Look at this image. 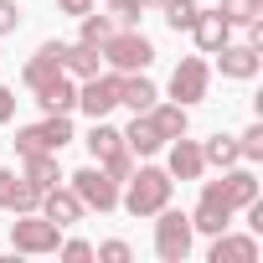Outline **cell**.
<instances>
[{"instance_id": "cell-1", "label": "cell", "mask_w": 263, "mask_h": 263, "mask_svg": "<svg viewBox=\"0 0 263 263\" xmlns=\"http://www.w3.org/2000/svg\"><path fill=\"white\" fill-rule=\"evenodd\" d=\"M171 191H176V181H171V171H155V165H140L135 176L124 181V206H129V217H155L160 206H171Z\"/></svg>"}, {"instance_id": "cell-2", "label": "cell", "mask_w": 263, "mask_h": 263, "mask_svg": "<svg viewBox=\"0 0 263 263\" xmlns=\"http://www.w3.org/2000/svg\"><path fill=\"white\" fill-rule=\"evenodd\" d=\"M103 62L114 67V72H145L150 62H155V47H150V36L145 31H135V26H119L103 47Z\"/></svg>"}, {"instance_id": "cell-3", "label": "cell", "mask_w": 263, "mask_h": 263, "mask_svg": "<svg viewBox=\"0 0 263 263\" xmlns=\"http://www.w3.org/2000/svg\"><path fill=\"white\" fill-rule=\"evenodd\" d=\"M72 140V119L67 114H47L42 124H26V129H16V155H57L62 145Z\"/></svg>"}, {"instance_id": "cell-4", "label": "cell", "mask_w": 263, "mask_h": 263, "mask_svg": "<svg viewBox=\"0 0 263 263\" xmlns=\"http://www.w3.org/2000/svg\"><path fill=\"white\" fill-rule=\"evenodd\" d=\"M57 242H62V227L52 217L16 212V222H11V248L16 253H57Z\"/></svg>"}, {"instance_id": "cell-5", "label": "cell", "mask_w": 263, "mask_h": 263, "mask_svg": "<svg viewBox=\"0 0 263 263\" xmlns=\"http://www.w3.org/2000/svg\"><path fill=\"white\" fill-rule=\"evenodd\" d=\"M155 217H160V222H155V253H160L165 263H181V258L191 253V237H196L191 217H186V212H171V206H160Z\"/></svg>"}, {"instance_id": "cell-6", "label": "cell", "mask_w": 263, "mask_h": 263, "mask_svg": "<svg viewBox=\"0 0 263 263\" xmlns=\"http://www.w3.org/2000/svg\"><path fill=\"white\" fill-rule=\"evenodd\" d=\"M67 181H72V191H78L83 206H93V212H114V206H119V181H114L103 165H88V171H78V176H67Z\"/></svg>"}, {"instance_id": "cell-7", "label": "cell", "mask_w": 263, "mask_h": 263, "mask_svg": "<svg viewBox=\"0 0 263 263\" xmlns=\"http://www.w3.org/2000/svg\"><path fill=\"white\" fill-rule=\"evenodd\" d=\"M78 108H83L88 119H108V114L119 108V72H93V78H83Z\"/></svg>"}, {"instance_id": "cell-8", "label": "cell", "mask_w": 263, "mask_h": 263, "mask_svg": "<svg viewBox=\"0 0 263 263\" xmlns=\"http://www.w3.org/2000/svg\"><path fill=\"white\" fill-rule=\"evenodd\" d=\"M227 222H232V206H227V196H222V181H206V186H201V201H196V212H191V227L206 232V237H217V232H227Z\"/></svg>"}, {"instance_id": "cell-9", "label": "cell", "mask_w": 263, "mask_h": 263, "mask_svg": "<svg viewBox=\"0 0 263 263\" xmlns=\"http://www.w3.org/2000/svg\"><path fill=\"white\" fill-rule=\"evenodd\" d=\"M206 83H212V67L201 57H181L176 72H171V98L176 103H201L206 98Z\"/></svg>"}, {"instance_id": "cell-10", "label": "cell", "mask_w": 263, "mask_h": 263, "mask_svg": "<svg viewBox=\"0 0 263 263\" xmlns=\"http://www.w3.org/2000/svg\"><path fill=\"white\" fill-rule=\"evenodd\" d=\"M212 57H217V67H222V78H237V83H248V78H258V67H263V57H258V47H248V42H227V47H217Z\"/></svg>"}, {"instance_id": "cell-11", "label": "cell", "mask_w": 263, "mask_h": 263, "mask_svg": "<svg viewBox=\"0 0 263 263\" xmlns=\"http://www.w3.org/2000/svg\"><path fill=\"white\" fill-rule=\"evenodd\" d=\"M36 206H42V217H52L57 227H72V222H83V212H88V206L78 201L72 186H52V191H42Z\"/></svg>"}, {"instance_id": "cell-12", "label": "cell", "mask_w": 263, "mask_h": 263, "mask_svg": "<svg viewBox=\"0 0 263 263\" xmlns=\"http://www.w3.org/2000/svg\"><path fill=\"white\" fill-rule=\"evenodd\" d=\"M62 52H67V42H42V47H36V57H31V62H26V72H21L31 93L62 72Z\"/></svg>"}, {"instance_id": "cell-13", "label": "cell", "mask_w": 263, "mask_h": 263, "mask_svg": "<svg viewBox=\"0 0 263 263\" xmlns=\"http://www.w3.org/2000/svg\"><path fill=\"white\" fill-rule=\"evenodd\" d=\"M36 201H42V191L26 176L0 171V212H36Z\"/></svg>"}, {"instance_id": "cell-14", "label": "cell", "mask_w": 263, "mask_h": 263, "mask_svg": "<svg viewBox=\"0 0 263 263\" xmlns=\"http://www.w3.org/2000/svg\"><path fill=\"white\" fill-rule=\"evenodd\" d=\"M191 36H196V47L212 57L217 47H227V42H232V26H227V16H222V11H196V21H191Z\"/></svg>"}, {"instance_id": "cell-15", "label": "cell", "mask_w": 263, "mask_h": 263, "mask_svg": "<svg viewBox=\"0 0 263 263\" xmlns=\"http://www.w3.org/2000/svg\"><path fill=\"white\" fill-rule=\"evenodd\" d=\"M171 181H201V171H206V160H201V145L196 140H171Z\"/></svg>"}, {"instance_id": "cell-16", "label": "cell", "mask_w": 263, "mask_h": 263, "mask_svg": "<svg viewBox=\"0 0 263 263\" xmlns=\"http://www.w3.org/2000/svg\"><path fill=\"white\" fill-rule=\"evenodd\" d=\"M206 263H258V237H232V232H217V237H212Z\"/></svg>"}, {"instance_id": "cell-17", "label": "cell", "mask_w": 263, "mask_h": 263, "mask_svg": "<svg viewBox=\"0 0 263 263\" xmlns=\"http://www.w3.org/2000/svg\"><path fill=\"white\" fill-rule=\"evenodd\" d=\"M155 83L145 78V72H119V103L124 108H135V114H150L155 108Z\"/></svg>"}, {"instance_id": "cell-18", "label": "cell", "mask_w": 263, "mask_h": 263, "mask_svg": "<svg viewBox=\"0 0 263 263\" xmlns=\"http://www.w3.org/2000/svg\"><path fill=\"white\" fill-rule=\"evenodd\" d=\"M124 145H129V155H160L165 150V135L150 124V114H135V124L124 129Z\"/></svg>"}, {"instance_id": "cell-19", "label": "cell", "mask_w": 263, "mask_h": 263, "mask_svg": "<svg viewBox=\"0 0 263 263\" xmlns=\"http://www.w3.org/2000/svg\"><path fill=\"white\" fill-rule=\"evenodd\" d=\"M36 103H42L47 114H72V108H78V88H72V78L57 72L52 83H42V88H36Z\"/></svg>"}, {"instance_id": "cell-20", "label": "cell", "mask_w": 263, "mask_h": 263, "mask_svg": "<svg viewBox=\"0 0 263 263\" xmlns=\"http://www.w3.org/2000/svg\"><path fill=\"white\" fill-rule=\"evenodd\" d=\"M222 196H227V206H232V212H242V206L258 196V176H253V171H242V165H227V176H222Z\"/></svg>"}, {"instance_id": "cell-21", "label": "cell", "mask_w": 263, "mask_h": 263, "mask_svg": "<svg viewBox=\"0 0 263 263\" xmlns=\"http://www.w3.org/2000/svg\"><path fill=\"white\" fill-rule=\"evenodd\" d=\"M83 145H88V155H93V165H103L108 155H119V150H124V129H114V124H103V119H93V135H88Z\"/></svg>"}, {"instance_id": "cell-22", "label": "cell", "mask_w": 263, "mask_h": 263, "mask_svg": "<svg viewBox=\"0 0 263 263\" xmlns=\"http://www.w3.org/2000/svg\"><path fill=\"white\" fill-rule=\"evenodd\" d=\"M98 67H103V52H98L93 42H78V47L62 52V72H67V78H93Z\"/></svg>"}, {"instance_id": "cell-23", "label": "cell", "mask_w": 263, "mask_h": 263, "mask_svg": "<svg viewBox=\"0 0 263 263\" xmlns=\"http://www.w3.org/2000/svg\"><path fill=\"white\" fill-rule=\"evenodd\" d=\"M26 165H21V176L36 186V191H52V186H62V165H57V155H21Z\"/></svg>"}, {"instance_id": "cell-24", "label": "cell", "mask_w": 263, "mask_h": 263, "mask_svg": "<svg viewBox=\"0 0 263 263\" xmlns=\"http://www.w3.org/2000/svg\"><path fill=\"white\" fill-rule=\"evenodd\" d=\"M150 124L165 135V145L181 140V135H186V103H155V108H150Z\"/></svg>"}, {"instance_id": "cell-25", "label": "cell", "mask_w": 263, "mask_h": 263, "mask_svg": "<svg viewBox=\"0 0 263 263\" xmlns=\"http://www.w3.org/2000/svg\"><path fill=\"white\" fill-rule=\"evenodd\" d=\"M201 160L217 165V171H227V165H237L242 155H237V140H232V135H212V140L201 145Z\"/></svg>"}, {"instance_id": "cell-26", "label": "cell", "mask_w": 263, "mask_h": 263, "mask_svg": "<svg viewBox=\"0 0 263 263\" xmlns=\"http://www.w3.org/2000/svg\"><path fill=\"white\" fill-rule=\"evenodd\" d=\"M83 21V42H93V47H103L114 31H119V21L114 16H98V11H88V16H78Z\"/></svg>"}, {"instance_id": "cell-27", "label": "cell", "mask_w": 263, "mask_h": 263, "mask_svg": "<svg viewBox=\"0 0 263 263\" xmlns=\"http://www.w3.org/2000/svg\"><path fill=\"white\" fill-rule=\"evenodd\" d=\"M160 11H165V26H171V31H191V21H196L201 6H196V0H165Z\"/></svg>"}, {"instance_id": "cell-28", "label": "cell", "mask_w": 263, "mask_h": 263, "mask_svg": "<svg viewBox=\"0 0 263 263\" xmlns=\"http://www.w3.org/2000/svg\"><path fill=\"white\" fill-rule=\"evenodd\" d=\"M217 11L227 16V26H248L253 16H263V0H222Z\"/></svg>"}, {"instance_id": "cell-29", "label": "cell", "mask_w": 263, "mask_h": 263, "mask_svg": "<svg viewBox=\"0 0 263 263\" xmlns=\"http://www.w3.org/2000/svg\"><path fill=\"white\" fill-rule=\"evenodd\" d=\"M237 155L242 160H263V124H248L237 135Z\"/></svg>"}, {"instance_id": "cell-30", "label": "cell", "mask_w": 263, "mask_h": 263, "mask_svg": "<svg viewBox=\"0 0 263 263\" xmlns=\"http://www.w3.org/2000/svg\"><path fill=\"white\" fill-rule=\"evenodd\" d=\"M140 11H145V0H108V16H114L119 26H135Z\"/></svg>"}, {"instance_id": "cell-31", "label": "cell", "mask_w": 263, "mask_h": 263, "mask_svg": "<svg viewBox=\"0 0 263 263\" xmlns=\"http://www.w3.org/2000/svg\"><path fill=\"white\" fill-rule=\"evenodd\" d=\"M103 171H108L114 181H129V176H135V155H129V145H124L119 155H108V160H103Z\"/></svg>"}, {"instance_id": "cell-32", "label": "cell", "mask_w": 263, "mask_h": 263, "mask_svg": "<svg viewBox=\"0 0 263 263\" xmlns=\"http://www.w3.org/2000/svg\"><path fill=\"white\" fill-rule=\"evenodd\" d=\"M21 26V6H16V0H0V36H11Z\"/></svg>"}, {"instance_id": "cell-33", "label": "cell", "mask_w": 263, "mask_h": 263, "mask_svg": "<svg viewBox=\"0 0 263 263\" xmlns=\"http://www.w3.org/2000/svg\"><path fill=\"white\" fill-rule=\"evenodd\" d=\"M93 253H98L103 263H129V242H119V237H114V242H103V248H93Z\"/></svg>"}, {"instance_id": "cell-34", "label": "cell", "mask_w": 263, "mask_h": 263, "mask_svg": "<svg viewBox=\"0 0 263 263\" xmlns=\"http://www.w3.org/2000/svg\"><path fill=\"white\" fill-rule=\"evenodd\" d=\"M57 253H62V258H72V263H83V258H93V248H88L83 237H72V242H57Z\"/></svg>"}, {"instance_id": "cell-35", "label": "cell", "mask_w": 263, "mask_h": 263, "mask_svg": "<svg viewBox=\"0 0 263 263\" xmlns=\"http://www.w3.org/2000/svg\"><path fill=\"white\" fill-rule=\"evenodd\" d=\"M11 119H16V93L0 83V124H11Z\"/></svg>"}, {"instance_id": "cell-36", "label": "cell", "mask_w": 263, "mask_h": 263, "mask_svg": "<svg viewBox=\"0 0 263 263\" xmlns=\"http://www.w3.org/2000/svg\"><path fill=\"white\" fill-rule=\"evenodd\" d=\"M57 6H62V16H88L98 0H57Z\"/></svg>"}, {"instance_id": "cell-37", "label": "cell", "mask_w": 263, "mask_h": 263, "mask_svg": "<svg viewBox=\"0 0 263 263\" xmlns=\"http://www.w3.org/2000/svg\"><path fill=\"white\" fill-rule=\"evenodd\" d=\"M145 6H165V0H145Z\"/></svg>"}]
</instances>
